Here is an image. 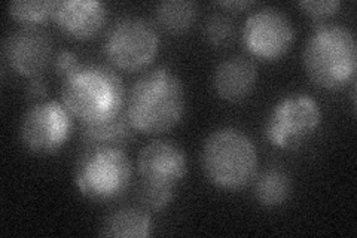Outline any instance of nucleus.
<instances>
[{
    "mask_svg": "<svg viewBox=\"0 0 357 238\" xmlns=\"http://www.w3.org/2000/svg\"><path fill=\"white\" fill-rule=\"evenodd\" d=\"M185 109L182 79L167 66L143 73L127 93V117L134 130L144 134L170 131L182 121Z\"/></svg>",
    "mask_w": 357,
    "mask_h": 238,
    "instance_id": "1",
    "label": "nucleus"
},
{
    "mask_svg": "<svg viewBox=\"0 0 357 238\" xmlns=\"http://www.w3.org/2000/svg\"><path fill=\"white\" fill-rule=\"evenodd\" d=\"M61 103L85 126L106 122L126 109L127 91L121 76L106 64H81L64 77Z\"/></svg>",
    "mask_w": 357,
    "mask_h": 238,
    "instance_id": "2",
    "label": "nucleus"
},
{
    "mask_svg": "<svg viewBox=\"0 0 357 238\" xmlns=\"http://www.w3.org/2000/svg\"><path fill=\"white\" fill-rule=\"evenodd\" d=\"M303 64L317 87L341 89L356 81L357 42L354 33L342 24L319 26L307 39Z\"/></svg>",
    "mask_w": 357,
    "mask_h": 238,
    "instance_id": "3",
    "label": "nucleus"
},
{
    "mask_svg": "<svg viewBox=\"0 0 357 238\" xmlns=\"http://www.w3.org/2000/svg\"><path fill=\"white\" fill-rule=\"evenodd\" d=\"M258 149L244 131L220 127L211 131L201 149V168L211 185L225 191L248 186L258 173Z\"/></svg>",
    "mask_w": 357,
    "mask_h": 238,
    "instance_id": "4",
    "label": "nucleus"
},
{
    "mask_svg": "<svg viewBox=\"0 0 357 238\" xmlns=\"http://www.w3.org/2000/svg\"><path fill=\"white\" fill-rule=\"evenodd\" d=\"M132 165L119 146H88L77 156L75 182L88 200L106 202L119 198L128 189Z\"/></svg>",
    "mask_w": 357,
    "mask_h": 238,
    "instance_id": "5",
    "label": "nucleus"
},
{
    "mask_svg": "<svg viewBox=\"0 0 357 238\" xmlns=\"http://www.w3.org/2000/svg\"><path fill=\"white\" fill-rule=\"evenodd\" d=\"M160 43V33L153 22L139 15H126L107 30L103 52L112 66L134 72L153 61Z\"/></svg>",
    "mask_w": 357,
    "mask_h": 238,
    "instance_id": "6",
    "label": "nucleus"
},
{
    "mask_svg": "<svg viewBox=\"0 0 357 238\" xmlns=\"http://www.w3.org/2000/svg\"><path fill=\"white\" fill-rule=\"evenodd\" d=\"M321 109L308 94H290L273 106L265 121V135L278 149H298L316 134Z\"/></svg>",
    "mask_w": 357,
    "mask_h": 238,
    "instance_id": "7",
    "label": "nucleus"
},
{
    "mask_svg": "<svg viewBox=\"0 0 357 238\" xmlns=\"http://www.w3.org/2000/svg\"><path fill=\"white\" fill-rule=\"evenodd\" d=\"M73 117L59 100H43L33 103L20 124V139L36 155L59 152L70 139Z\"/></svg>",
    "mask_w": 357,
    "mask_h": 238,
    "instance_id": "8",
    "label": "nucleus"
},
{
    "mask_svg": "<svg viewBox=\"0 0 357 238\" xmlns=\"http://www.w3.org/2000/svg\"><path fill=\"white\" fill-rule=\"evenodd\" d=\"M241 35L244 47L252 55L265 61H275L292 48L295 27L282 9L264 6L245 18Z\"/></svg>",
    "mask_w": 357,
    "mask_h": 238,
    "instance_id": "9",
    "label": "nucleus"
},
{
    "mask_svg": "<svg viewBox=\"0 0 357 238\" xmlns=\"http://www.w3.org/2000/svg\"><path fill=\"white\" fill-rule=\"evenodd\" d=\"M54 42L39 26H22L9 33L3 42V59L20 76H42L54 60Z\"/></svg>",
    "mask_w": 357,
    "mask_h": 238,
    "instance_id": "10",
    "label": "nucleus"
},
{
    "mask_svg": "<svg viewBox=\"0 0 357 238\" xmlns=\"http://www.w3.org/2000/svg\"><path fill=\"white\" fill-rule=\"evenodd\" d=\"M142 180L176 188L188 173V158L181 146L169 140H152L137 156Z\"/></svg>",
    "mask_w": 357,
    "mask_h": 238,
    "instance_id": "11",
    "label": "nucleus"
},
{
    "mask_svg": "<svg viewBox=\"0 0 357 238\" xmlns=\"http://www.w3.org/2000/svg\"><path fill=\"white\" fill-rule=\"evenodd\" d=\"M107 6L100 0H60L52 5L51 20L66 35L86 40L106 24Z\"/></svg>",
    "mask_w": 357,
    "mask_h": 238,
    "instance_id": "12",
    "label": "nucleus"
},
{
    "mask_svg": "<svg viewBox=\"0 0 357 238\" xmlns=\"http://www.w3.org/2000/svg\"><path fill=\"white\" fill-rule=\"evenodd\" d=\"M258 81V67L249 57L231 55L222 60L213 73L216 94L229 103L248 98Z\"/></svg>",
    "mask_w": 357,
    "mask_h": 238,
    "instance_id": "13",
    "label": "nucleus"
},
{
    "mask_svg": "<svg viewBox=\"0 0 357 238\" xmlns=\"http://www.w3.org/2000/svg\"><path fill=\"white\" fill-rule=\"evenodd\" d=\"M134 127L127 117L126 109L118 117L106 122L89 124L81 127L82 146H119L126 147L134 139Z\"/></svg>",
    "mask_w": 357,
    "mask_h": 238,
    "instance_id": "14",
    "label": "nucleus"
},
{
    "mask_svg": "<svg viewBox=\"0 0 357 238\" xmlns=\"http://www.w3.org/2000/svg\"><path fill=\"white\" fill-rule=\"evenodd\" d=\"M152 232V218L148 210L122 207L105 219L100 234L112 238H146Z\"/></svg>",
    "mask_w": 357,
    "mask_h": 238,
    "instance_id": "15",
    "label": "nucleus"
},
{
    "mask_svg": "<svg viewBox=\"0 0 357 238\" xmlns=\"http://www.w3.org/2000/svg\"><path fill=\"white\" fill-rule=\"evenodd\" d=\"M253 189L264 207H280L292 194V179L282 167H266L255 176Z\"/></svg>",
    "mask_w": 357,
    "mask_h": 238,
    "instance_id": "16",
    "label": "nucleus"
},
{
    "mask_svg": "<svg viewBox=\"0 0 357 238\" xmlns=\"http://www.w3.org/2000/svg\"><path fill=\"white\" fill-rule=\"evenodd\" d=\"M156 22L172 35H181L194 26L198 6L191 0H164L155 8Z\"/></svg>",
    "mask_w": 357,
    "mask_h": 238,
    "instance_id": "17",
    "label": "nucleus"
},
{
    "mask_svg": "<svg viewBox=\"0 0 357 238\" xmlns=\"http://www.w3.org/2000/svg\"><path fill=\"white\" fill-rule=\"evenodd\" d=\"M52 0H15L8 5V13L22 26H39L52 15Z\"/></svg>",
    "mask_w": 357,
    "mask_h": 238,
    "instance_id": "18",
    "label": "nucleus"
},
{
    "mask_svg": "<svg viewBox=\"0 0 357 238\" xmlns=\"http://www.w3.org/2000/svg\"><path fill=\"white\" fill-rule=\"evenodd\" d=\"M203 35L213 47H225L236 36V22L228 14L213 13L204 21Z\"/></svg>",
    "mask_w": 357,
    "mask_h": 238,
    "instance_id": "19",
    "label": "nucleus"
},
{
    "mask_svg": "<svg viewBox=\"0 0 357 238\" xmlns=\"http://www.w3.org/2000/svg\"><path fill=\"white\" fill-rule=\"evenodd\" d=\"M174 197V188L156 185L140 179L137 186V200L142 207L148 211H161L170 206Z\"/></svg>",
    "mask_w": 357,
    "mask_h": 238,
    "instance_id": "20",
    "label": "nucleus"
},
{
    "mask_svg": "<svg viewBox=\"0 0 357 238\" xmlns=\"http://www.w3.org/2000/svg\"><path fill=\"white\" fill-rule=\"evenodd\" d=\"M298 5L314 21H325L337 14L341 8L340 0H303Z\"/></svg>",
    "mask_w": 357,
    "mask_h": 238,
    "instance_id": "21",
    "label": "nucleus"
},
{
    "mask_svg": "<svg viewBox=\"0 0 357 238\" xmlns=\"http://www.w3.org/2000/svg\"><path fill=\"white\" fill-rule=\"evenodd\" d=\"M54 70L59 76H61L63 79L69 76L70 73H73L77 67L81 66L79 57H77L76 52L69 51V50H63L60 51L57 55L54 57Z\"/></svg>",
    "mask_w": 357,
    "mask_h": 238,
    "instance_id": "22",
    "label": "nucleus"
},
{
    "mask_svg": "<svg viewBox=\"0 0 357 238\" xmlns=\"http://www.w3.org/2000/svg\"><path fill=\"white\" fill-rule=\"evenodd\" d=\"M26 96L30 101H33V103H39V101L45 100V97L48 96V85L43 76L30 77V81L26 87Z\"/></svg>",
    "mask_w": 357,
    "mask_h": 238,
    "instance_id": "23",
    "label": "nucleus"
},
{
    "mask_svg": "<svg viewBox=\"0 0 357 238\" xmlns=\"http://www.w3.org/2000/svg\"><path fill=\"white\" fill-rule=\"evenodd\" d=\"M216 5L228 10H241L252 6L253 2L252 0H220V2H216Z\"/></svg>",
    "mask_w": 357,
    "mask_h": 238,
    "instance_id": "24",
    "label": "nucleus"
}]
</instances>
